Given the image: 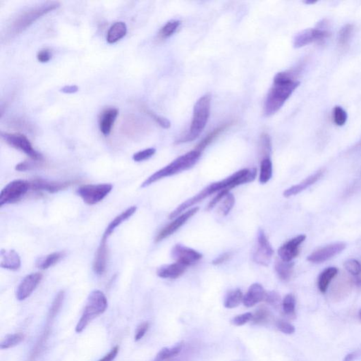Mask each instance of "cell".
<instances>
[{"label": "cell", "instance_id": "cell-18", "mask_svg": "<svg viewBox=\"0 0 361 361\" xmlns=\"http://www.w3.org/2000/svg\"><path fill=\"white\" fill-rule=\"evenodd\" d=\"M267 292L260 284L255 283L249 287L246 295L243 297V303L247 308H251L262 300H265Z\"/></svg>", "mask_w": 361, "mask_h": 361}, {"label": "cell", "instance_id": "cell-5", "mask_svg": "<svg viewBox=\"0 0 361 361\" xmlns=\"http://www.w3.org/2000/svg\"><path fill=\"white\" fill-rule=\"evenodd\" d=\"M107 305V299L104 293L100 290L90 293L82 316L76 325V332H82L93 319L106 311Z\"/></svg>", "mask_w": 361, "mask_h": 361}, {"label": "cell", "instance_id": "cell-15", "mask_svg": "<svg viewBox=\"0 0 361 361\" xmlns=\"http://www.w3.org/2000/svg\"><path fill=\"white\" fill-rule=\"evenodd\" d=\"M42 279V275L39 273L27 275L21 281L17 289V298L24 300L30 297Z\"/></svg>", "mask_w": 361, "mask_h": 361}, {"label": "cell", "instance_id": "cell-9", "mask_svg": "<svg viewBox=\"0 0 361 361\" xmlns=\"http://www.w3.org/2000/svg\"><path fill=\"white\" fill-rule=\"evenodd\" d=\"M1 137L4 141L14 149L24 152L35 161H42L43 157L40 152L33 149L29 140L24 135L21 133H1Z\"/></svg>", "mask_w": 361, "mask_h": 361}, {"label": "cell", "instance_id": "cell-3", "mask_svg": "<svg viewBox=\"0 0 361 361\" xmlns=\"http://www.w3.org/2000/svg\"><path fill=\"white\" fill-rule=\"evenodd\" d=\"M211 100V95L206 94L196 102L194 106L193 118L189 133L177 140L176 144L191 142L199 137L209 120Z\"/></svg>", "mask_w": 361, "mask_h": 361}, {"label": "cell", "instance_id": "cell-2", "mask_svg": "<svg viewBox=\"0 0 361 361\" xmlns=\"http://www.w3.org/2000/svg\"><path fill=\"white\" fill-rule=\"evenodd\" d=\"M249 169H243V170H239L236 171L234 174L231 175L229 177L226 178L224 180L217 181V182L212 183L211 185L205 188L204 189L199 192L195 196L189 198V200H186L184 203H181L180 206L177 207L174 211L170 214V219L177 217L180 215L183 212H185L187 210L189 209L191 207L200 203L202 200L206 199L208 197L211 196L212 194L219 192L224 189H227L230 191L231 189L236 188L238 186L242 185V184L247 183V174Z\"/></svg>", "mask_w": 361, "mask_h": 361}, {"label": "cell", "instance_id": "cell-23", "mask_svg": "<svg viewBox=\"0 0 361 361\" xmlns=\"http://www.w3.org/2000/svg\"><path fill=\"white\" fill-rule=\"evenodd\" d=\"M118 114V109L113 107L105 109L102 112L100 117V129L105 136H108L110 133Z\"/></svg>", "mask_w": 361, "mask_h": 361}, {"label": "cell", "instance_id": "cell-10", "mask_svg": "<svg viewBox=\"0 0 361 361\" xmlns=\"http://www.w3.org/2000/svg\"><path fill=\"white\" fill-rule=\"evenodd\" d=\"M330 32L323 28H307L299 32L294 38V47L300 48L315 42H322L330 37Z\"/></svg>", "mask_w": 361, "mask_h": 361}, {"label": "cell", "instance_id": "cell-1", "mask_svg": "<svg viewBox=\"0 0 361 361\" xmlns=\"http://www.w3.org/2000/svg\"><path fill=\"white\" fill-rule=\"evenodd\" d=\"M300 85L294 74L282 71L275 76L273 85L270 89L264 104V114L271 117L282 107L284 103Z\"/></svg>", "mask_w": 361, "mask_h": 361}, {"label": "cell", "instance_id": "cell-57", "mask_svg": "<svg viewBox=\"0 0 361 361\" xmlns=\"http://www.w3.org/2000/svg\"><path fill=\"white\" fill-rule=\"evenodd\" d=\"M359 146H361V140L360 142H359Z\"/></svg>", "mask_w": 361, "mask_h": 361}, {"label": "cell", "instance_id": "cell-50", "mask_svg": "<svg viewBox=\"0 0 361 361\" xmlns=\"http://www.w3.org/2000/svg\"><path fill=\"white\" fill-rule=\"evenodd\" d=\"M149 329V322H144L140 324L138 327L137 330L136 331V334H135V341H140V340H142L143 337L145 336V335H146V332H148Z\"/></svg>", "mask_w": 361, "mask_h": 361}, {"label": "cell", "instance_id": "cell-43", "mask_svg": "<svg viewBox=\"0 0 361 361\" xmlns=\"http://www.w3.org/2000/svg\"><path fill=\"white\" fill-rule=\"evenodd\" d=\"M344 267L346 270H347L348 273L354 275V276H359L361 274V263L355 259H350V260L345 262Z\"/></svg>", "mask_w": 361, "mask_h": 361}, {"label": "cell", "instance_id": "cell-33", "mask_svg": "<svg viewBox=\"0 0 361 361\" xmlns=\"http://www.w3.org/2000/svg\"><path fill=\"white\" fill-rule=\"evenodd\" d=\"M63 256L64 253L62 252H55L49 254L45 257L40 259L39 261L37 262L38 267L41 270H47L60 261L63 258Z\"/></svg>", "mask_w": 361, "mask_h": 361}, {"label": "cell", "instance_id": "cell-58", "mask_svg": "<svg viewBox=\"0 0 361 361\" xmlns=\"http://www.w3.org/2000/svg\"><path fill=\"white\" fill-rule=\"evenodd\" d=\"M359 315H360V317L361 318V311H360V313H359Z\"/></svg>", "mask_w": 361, "mask_h": 361}, {"label": "cell", "instance_id": "cell-38", "mask_svg": "<svg viewBox=\"0 0 361 361\" xmlns=\"http://www.w3.org/2000/svg\"><path fill=\"white\" fill-rule=\"evenodd\" d=\"M259 152H260V155L262 160L265 158H270L272 152L271 139L267 133H262L261 136H260Z\"/></svg>", "mask_w": 361, "mask_h": 361}, {"label": "cell", "instance_id": "cell-31", "mask_svg": "<svg viewBox=\"0 0 361 361\" xmlns=\"http://www.w3.org/2000/svg\"><path fill=\"white\" fill-rule=\"evenodd\" d=\"M184 343L180 342L176 343L173 347L164 348L160 350V352L156 356L155 361H168L171 358L179 355L182 351Z\"/></svg>", "mask_w": 361, "mask_h": 361}, {"label": "cell", "instance_id": "cell-47", "mask_svg": "<svg viewBox=\"0 0 361 361\" xmlns=\"http://www.w3.org/2000/svg\"><path fill=\"white\" fill-rule=\"evenodd\" d=\"M276 326L278 330L286 335H292L296 331L295 327L293 324L282 319L276 321Z\"/></svg>", "mask_w": 361, "mask_h": 361}, {"label": "cell", "instance_id": "cell-14", "mask_svg": "<svg viewBox=\"0 0 361 361\" xmlns=\"http://www.w3.org/2000/svg\"><path fill=\"white\" fill-rule=\"evenodd\" d=\"M346 247V244L345 243H332L325 247L315 251L311 255H308L307 260L313 263H322L342 252Z\"/></svg>", "mask_w": 361, "mask_h": 361}, {"label": "cell", "instance_id": "cell-52", "mask_svg": "<svg viewBox=\"0 0 361 361\" xmlns=\"http://www.w3.org/2000/svg\"><path fill=\"white\" fill-rule=\"evenodd\" d=\"M232 257V254L231 253L227 252L222 254V255L218 256L215 259L212 260V264L214 265H219L221 264H223L224 262H227V260H230Z\"/></svg>", "mask_w": 361, "mask_h": 361}, {"label": "cell", "instance_id": "cell-6", "mask_svg": "<svg viewBox=\"0 0 361 361\" xmlns=\"http://www.w3.org/2000/svg\"><path fill=\"white\" fill-rule=\"evenodd\" d=\"M59 6L60 4L58 2L52 1V2L44 3L36 7L32 8L27 12H23L13 22L12 26H11L12 33L14 34L21 33L27 27L32 24L33 22L36 21L38 19L41 18V17L47 13L57 9Z\"/></svg>", "mask_w": 361, "mask_h": 361}, {"label": "cell", "instance_id": "cell-24", "mask_svg": "<svg viewBox=\"0 0 361 361\" xmlns=\"http://www.w3.org/2000/svg\"><path fill=\"white\" fill-rule=\"evenodd\" d=\"M51 323L52 322H47V325L44 327L43 332H42L41 337L38 339L37 342H36L33 349H32L29 358H28V361H36L43 352L44 347L47 344V340H48L49 337L50 335Z\"/></svg>", "mask_w": 361, "mask_h": 361}, {"label": "cell", "instance_id": "cell-55", "mask_svg": "<svg viewBox=\"0 0 361 361\" xmlns=\"http://www.w3.org/2000/svg\"><path fill=\"white\" fill-rule=\"evenodd\" d=\"M79 90V87L76 85H65L61 89V91L64 93H75Z\"/></svg>", "mask_w": 361, "mask_h": 361}, {"label": "cell", "instance_id": "cell-7", "mask_svg": "<svg viewBox=\"0 0 361 361\" xmlns=\"http://www.w3.org/2000/svg\"><path fill=\"white\" fill-rule=\"evenodd\" d=\"M112 190L109 184H87L79 188L77 193L86 204L93 206L106 198Z\"/></svg>", "mask_w": 361, "mask_h": 361}, {"label": "cell", "instance_id": "cell-8", "mask_svg": "<svg viewBox=\"0 0 361 361\" xmlns=\"http://www.w3.org/2000/svg\"><path fill=\"white\" fill-rule=\"evenodd\" d=\"M31 189V183L24 180H15L8 184L0 193V206L15 203L24 196Z\"/></svg>", "mask_w": 361, "mask_h": 361}, {"label": "cell", "instance_id": "cell-54", "mask_svg": "<svg viewBox=\"0 0 361 361\" xmlns=\"http://www.w3.org/2000/svg\"><path fill=\"white\" fill-rule=\"evenodd\" d=\"M33 167H34V165H33V164L32 163V162H23L18 164V165H17V167H16V170H17V171H27V170H31V169L33 168Z\"/></svg>", "mask_w": 361, "mask_h": 361}, {"label": "cell", "instance_id": "cell-40", "mask_svg": "<svg viewBox=\"0 0 361 361\" xmlns=\"http://www.w3.org/2000/svg\"><path fill=\"white\" fill-rule=\"evenodd\" d=\"M283 312L289 317H294L296 312V299L292 294H287L281 303Z\"/></svg>", "mask_w": 361, "mask_h": 361}, {"label": "cell", "instance_id": "cell-21", "mask_svg": "<svg viewBox=\"0 0 361 361\" xmlns=\"http://www.w3.org/2000/svg\"><path fill=\"white\" fill-rule=\"evenodd\" d=\"M1 262L0 266L6 270L17 271L21 268V261L20 256L14 250L2 249L0 253Z\"/></svg>", "mask_w": 361, "mask_h": 361}, {"label": "cell", "instance_id": "cell-29", "mask_svg": "<svg viewBox=\"0 0 361 361\" xmlns=\"http://www.w3.org/2000/svg\"><path fill=\"white\" fill-rule=\"evenodd\" d=\"M337 273H338V270L337 268L330 267V268L325 269L319 275V278H318V289L320 291V292L325 293L327 292L331 281L336 276Z\"/></svg>", "mask_w": 361, "mask_h": 361}, {"label": "cell", "instance_id": "cell-48", "mask_svg": "<svg viewBox=\"0 0 361 361\" xmlns=\"http://www.w3.org/2000/svg\"><path fill=\"white\" fill-rule=\"evenodd\" d=\"M253 314L251 313H243V314L237 316L234 318L232 320V323L235 326H242L248 323L250 321H252Z\"/></svg>", "mask_w": 361, "mask_h": 361}, {"label": "cell", "instance_id": "cell-56", "mask_svg": "<svg viewBox=\"0 0 361 361\" xmlns=\"http://www.w3.org/2000/svg\"><path fill=\"white\" fill-rule=\"evenodd\" d=\"M356 358L355 353H351V354H348L347 356L345 357L343 359V361H353Z\"/></svg>", "mask_w": 361, "mask_h": 361}, {"label": "cell", "instance_id": "cell-39", "mask_svg": "<svg viewBox=\"0 0 361 361\" xmlns=\"http://www.w3.org/2000/svg\"><path fill=\"white\" fill-rule=\"evenodd\" d=\"M220 206L218 208V213L222 217L227 216L235 205V198L233 194L229 193L222 200Z\"/></svg>", "mask_w": 361, "mask_h": 361}, {"label": "cell", "instance_id": "cell-35", "mask_svg": "<svg viewBox=\"0 0 361 361\" xmlns=\"http://www.w3.org/2000/svg\"><path fill=\"white\" fill-rule=\"evenodd\" d=\"M354 30V25L351 23H347L343 25L340 30L338 36V44L340 47L344 48L349 44L350 40L352 37L353 32Z\"/></svg>", "mask_w": 361, "mask_h": 361}, {"label": "cell", "instance_id": "cell-34", "mask_svg": "<svg viewBox=\"0 0 361 361\" xmlns=\"http://www.w3.org/2000/svg\"><path fill=\"white\" fill-rule=\"evenodd\" d=\"M181 21L178 20H171L165 23V25L160 29L158 33V38L160 40H165L171 37L174 34L176 30L180 26Z\"/></svg>", "mask_w": 361, "mask_h": 361}, {"label": "cell", "instance_id": "cell-25", "mask_svg": "<svg viewBox=\"0 0 361 361\" xmlns=\"http://www.w3.org/2000/svg\"><path fill=\"white\" fill-rule=\"evenodd\" d=\"M234 124V122H228V123L224 124V125L219 126L217 128H214L212 131L208 134V136L203 138L199 144L197 145L195 149V150L199 151L200 152H203L208 146L212 144L213 141H215L217 138L219 137L226 130L230 128Z\"/></svg>", "mask_w": 361, "mask_h": 361}, {"label": "cell", "instance_id": "cell-26", "mask_svg": "<svg viewBox=\"0 0 361 361\" xmlns=\"http://www.w3.org/2000/svg\"><path fill=\"white\" fill-rule=\"evenodd\" d=\"M136 210H137V207L132 206L114 218L106 227L103 238L107 239L109 236L114 232V231L116 230V228L118 227L120 224L123 223L124 222H125L126 220L129 219L136 212Z\"/></svg>", "mask_w": 361, "mask_h": 361}, {"label": "cell", "instance_id": "cell-17", "mask_svg": "<svg viewBox=\"0 0 361 361\" xmlns=\"http://www.w3.org/2000/svg\"><path fill=\"white\" fill-rule=\"evenodd\" d=\"M106 238H102L101 242L94 259L93 268L95 274H104L106 268L108 259V248Z\"/></svg>", "mask_w": 361, "mask_h": 361}, {"label": "cell", "instance_id": "cell-27", "mask_svg": "<svg viewBox=\"0 0 361 361\" xmlns=\"http://www.w3.org/2000/svg\"><path fill=\"white\" fill-rule=\"evenodd\" d=\"M127 33V26L125 22H116L108 31L106 41L110 44L115 43L125 37Z\"/></svg>", "mask_w": 361, "mask_h": 361}, {"label": "cell", "instance_id": "cell-16", "mask_svg": "<svg viewBox=\"0 0 361 361\" xmlns=\"http://www.w3.org/2000/svg\"><path fill=\"white\" fill-rule=\"evenodd\" d=\"M306 238L305 235L301 234L294 237L281 246L278 250V255L283 261L292 262L293 259L299 254V247Z\"/></svg>", "mask_w": 361, "mask_h": 361}, {"label": "cell", "instance_id": "cell-49", "mask_svg": "<svg viewBox=\"0 0 361 361\" xmlns=\"http://www.w3.org/2000/svg\"><path fill=\"white\" fill-rule=\"evenodd\" d=\"M230 191L227 190V189H224V190H222L218 192L217 195H216L214 197V198L210 202L209 204H208V207H207V211H211V210L213 209L214 207L217 206V203L222 201V200L223 199L224 197H225L227 194L230 193Z\"/></svg>", "mask_w": 361, "mask_h": 361}, {"label": "cell", "instance_id": "cell-13", "mask_svg": "<svg viewBox=\"0 0 361 361\" xmlns=\"http://www.w3.org/2000/svg\"><path fill=\"white\" fill-rule=\"evenodd\" d=\"M198 211H199V208L195 207V208H191L189 211H187L181 214L180 215L178 216L172 222L168 224L163 230L160 231V233L156 236L155 242H160L165 238L172 235L180 227H182L191 217H193L194 214H196Z\"/></svg>", "mask_w": 361, "mask_h": 361}, {"label": "cell", "instance_id": "cell-42", "mask_svg": "<svg viewBox=\"0 0 361 361\" xmlns=\"http://www.w3.org/2000/svg\"><path fill=\"white\" fill-rule=\"evenodd\" d=\"M271 317L270 312L265 307H260L253 315L252 321L255 324H262L268 322Z\"/></svg>", "mask_w": 361, "mask_h": 361}, {"label": "cell", "instance_id": "cell-36", "mask_svg": "<svg viewBox=\"0 0 361 361\" xmlns=\"http://www.w3.org/2000/svg\"><path fill=\"white\" fill-rule=\"evenodd\" d=\"M64 295V291H61L57 294L56 297L52 302V305H51L48 316H47V322H52V321L56 318L57 313H59L62 305H63Z\"/></svg>", "mask_w": 361, "mask_h": 361}, {"label": "cell", "instance_id": "cell-32", "mask_svg": "<svg viewBox=\"0 0 361 361\" xmlns=\"http://www.w3.org/2000/svg\"><path fill=\"white\" fill-rule=\"evenodd\" d=\"M273 162L270 158H265L261 160L260 163V176L259 181L260 184H265L268 183L273 176Z\"/></svg>", "mask_w": 361, "mask_h": 361}, {"label": "cell", "instance_id": "cell-12", "mask_svg": "<svg viewBox=\"0 0 361 361\" xmlns=\"http://www.w3.org/2000/svg\"><path fill=\"white\" fill-rule=\"evenodd\" d=\"M171 257L187 267L194 265L203 257L200 253L181 244L175 245L171 251Z\"/></svg>", "mask_w": 361, "mask_h": 361}, {"label": "cell", "instance_id": "cell-44", "mask_svg": "<svg viewBox=\"0 0 361 361\" xmlns=\"http://www.w3.org/2000/svg\"><path fill=\"white\" fill-rule=\"evenodd\" d=\"M156 149L153 148L144 149V150L139 151L136 152L133 156V160L135 162H140L145 161V160H149L155 155Z\"/></svg>", "mask_w": 361, "mask_h": 361}, {"label": "cell", "instance_id": "cell-4", "mask_svg": "<svg viewBox=\"0 0 361 361\" xmlns=\"http://www.w3.org/2000/svg\"><path fill=\"white\" fill-rule=\"evenodd\" d=\"M201 154L202 152L194 149L193 150L190 151V152L180 156L165 168L156 171L153 174L149 176L141 184V188L149 187L151 184L157 182V181L160 180V179L172 176V175L178 174V173H180L181 171L191 168L198 161Z\"/></svg>", "mask_w": 361, "mask_h": 361}, {"label": "cell", "instance_id": "cell-22", "mask_svg": "<svg viewBox=\"0 0 361 361\" xmlns=\"http://www.w3.org/2000/svg\"><path fill=\"white\" fill-rule=\"evenodd\" d=\"M324 170H320L318 171L315 174H312L311 176H308V178L304 179L303 181L300 183V184H297V185L293 186V187L289 188L287 189L284 192L283 195L285 198H289V197L293 196V195H297V194L300 193L305 189H308V187L313 185L315 183L317 182L321 176L323 174Z\"/></svg>", "mask_w": 361, "mask_h": 361}, {"label": "cell", "instance_id": "cell-45", "mask_svg": "<svg viewBox=\"0 0 361 361\" xmlns=\"http://www.w3.org/2000/svg\"><path fill=\"white\" fill-rule=\"evenodd\" d=\"M265 300L269 305H272L273 308H276V309H277L280 306L281 303H282L281 300L280 295L275 291L267 293Z\"/></svg>", "mask_w": 361, "mask_h": 361}, {"label": "cell", "instance_id": "cell-46", "mask_svg": "<svg viewBox=\"0 0 361 361\" xmlns=\"http://www.w3.org/2000/svg\"><path fill=\"white\" fill-rule=\"evenodd\" d=\"M146 112L149 114L151 118L156 122V123L158 124V125H160V127H162V128H165V129H168V128H170V127H171V122H170V120H168V119L165 118V117L157 115L155 113L152 112L151 110H149V109H146Z\"/></svg>", "mask_w": 361, "mask_h": 361}, {"label": "cell", "instance_id": "cell-51", "mask_svg": "<svg viewBox=\"0 0 361 361\" xmlns=\"http://www.w3.org/2000/svg\"><path fill=\"white\" fill-rule=\"evenodd\" d=\"M51 57H52V53L48 49H43V50L39 51L37 55L38 61L42 63H45L50 61Z\"/></svg>", "mask_w": 361, "mask_h": 361}, {"label": "cell", "instance_id": "cell-19", "mask_svg": "<svg viewBox=\"0 0 361 361\" xmlns=\"http://www.w3.org/2000/svg\"><path fill=\"white\" fill-rule=\"evenodd\" d=\"M69 181L66 182H55L49 181L44 179H38L31 182V189L36 191H45L49 193H56L60 191L64 190L71 185Z\"/></svg>", "mask_w": 361, "mask_h": 361}, {"label": "cell", "instance_id": "cell-30", "mask_svg": "<svg viewBox=\"0 0 361 361\" xmlns=\"http://www.w3.org/2000/svg\"><path fill=\"white\" fill-rule=\"evenodd\" d=\"M243 297L244 296L243 295L241 289H236L234 290L230 291L224 298V307L229 308V309L236 308L237 306L241 304V303H242Z\"/></svg>", "mask_w": 361, "mask_h": 361}, {"label": "cell", "instance_id": "cell-37", "mask_svg": "<svg viewBox=\"0 0 361 361\" xmlns=\"http://www.w3.org/2000/svg\"><path fill=\"white\" fill-rule=\"evenodd\" d=\"M25 336L22 333L7 335L0 343L1 349H8L17 346L24 340Z\"/></svg>", "mask_w": 361, "mask_h": 361}, {"label": "cell", "instance_id": "cell-11", "mask_svg": "<svg viewBox=\"0 0 361 361\" xmlns=\"http://www.w3.org/2000/svg\"><path fill=\"white\" fill-rule=\"evenodd\" d=\"M273 254L274 250L269 242L265 232L260 229L257 232V247L254 254V261L262 266H268Z\"/></svg>", "mask_w": 361, "mask_h": 361}, {"label": "cell", "instance_id": "cell-28", "mask_svg": "<svg viewBox=\"0 0 361 361\" xmlns=\"http://www.w3.org/2000/svg\"><path fill=\"white\" fill-rule=\"evenodd\" d=\"M294 262L277 260L275 263V268L276 274L281 281H288L292 278L294 272Z\"/></svg>", "mask_w": 361, "mask_h": 361}, {"label": "cell", "instance_id": "cell-20", "mask_svg": "<svg viewBox=\"0 0 361 361\" xmlns=\"http://www.w3.org/2000/svg\"><path fill=\"white\" fill-rule=\"evenodd\" d=\"M187 267L179 262L165 265L157 269V275L163 279H175L184 274Z\"/></svg>", "mask_w": 361, "mask_h": 361}, {"label": "cell", "instance_id": "cell-53", "mask_svg": "<svg viewBox=\"0 0 361 361\" xmlns=\"http://www.w3.org/2000/svg\"><path fill=\"white\" fill-rule=\"evenodd\" d=\"M119 349V346H115V347L113 348V349L109 351V354H106V356H104L103 359H100L99 361H114V359L117 357V354H118Z\"/></svg>", "mask_w": 361, "mask_h": 361}, {"label": "cell", "instance_id": "cell-41", "mask_svg": "<svg viewBox=\"0 0 361 361\" xmlns=\"http://www.w3.org/2000/svg\"><path fill=\"white\" fill-rule=\"evenodd\" d=\"M332 118L335 125L342 127L347 121V113L341 106H335L332 111Z\"/></svg>", "mask_w": 361, "mask_h": 361}]
</instances>
